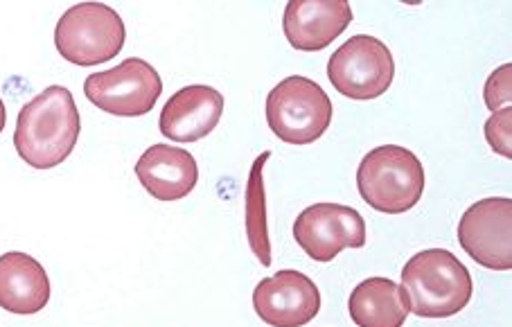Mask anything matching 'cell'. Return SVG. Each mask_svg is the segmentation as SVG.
<instances>
[{"instance_id":"4","label":"cell","mask_w":512,"mask_h":327,"mask_svg":"<svg viewBox=\"0 0 512 327\" xmlns=\"http://www.w3.org/2000/svg\"><path fill=\"white\" fill-rule=\"evenodd\" d=\"M125 21L104 3H77L64 12L55 28L59 55L75 66H97L125 48Z\"/></svg>"},{"instance_id":"19","label":"cell","mask_w":512,"mask_h":327,"mask_svg":"<svg viewBox=\"0 0 512 327\" xmlns=\"http://www.w3.org/2000/svg\"><path fill=\"white\" fill-rule=\"evenodd\" d=\"M7 125V111H5V104H3V97H0V134H3V129Z\"/></svg>"},{"instance_id":"9","label":"cell","mask_w":512,"mask_h":327,"mask_svg":"<svg viewBox=\"0 0 512 327\" xmlns=\"http://www.w3.org/2000/svg\"><path fill=\"white\" fill-rule=\"evenodd\" d=\"M294 240L312 260L332 262L341 251L366 244V222L359 210L341 203H314L294 222Z\"/></svg>"},{"instance_id":"7","label":"cell","mask_w":512,"mask_h":327,"mask_svg":"<svg viewBox=\"0 0 512 327\" xmlns=\"http://www.w3.org/2000/svg\"><path fill=\"white\" fill-rule=\"evenodd\" d=\"M163 79L145 59L129 57L120 66L86 77L84 95L97 109L120 118H138L154 109Z\"/></svg>"},{"instance_id":"17","label":"cell","mask_w":512,"mask_h":327,"mask_svg":"<svg viewBox=\"0 0 512 327\" xmlns=\"http://www.w3.org/2000/svg\"><path fill=\"white\" fill-rule=\"evenodd\" d=\"M510 127H512V106H503V109L494 111L488 118V122H485V140H488L494 152L506 158H512Z\"/></svg>"},{"instance_id":"8","label":"cell","mask_w":512,"mask_h":327,"mask_svg":"<svg viewBox=\"0 0 512 327\" xmlns=\"http://www.w3.org/2000/svg\"><path fill=\"white\" fill-rule=\"evenodd\" d=\"M458 244L492 271L512 269V199L490 197L472 203L458 222Z\"/></svg>"},{"instance_id":"2","label":"cell","mask_w":512,"mask_h":327,"mask_svg":"<svg viewBox=\"0 0 512 327\" xmlns=\"http://www.w3.org/2000/svg\"><path fill=\"white\" fill-rule=\"evenodd\" d=\"M402 289L420 318H449L470 305L472 273L447 249H427L404 264Z\"/></svg>"},{"instance_id":"10","label":"cell","mask_w":512,"mask_h":327,"mask_svg":"<svg viewBox=\"0 0 512 327\" xmlns=\"http://www.w3.org/2000/svg\"><path fill=\"white\" fill-rule=\"evenodd\" d=\"M253 309L271 327H303L321 312V291L305 273L282 269L258 282Z\"/></svg>"},{"instance_id":"18","label":"cell","mask_w":512,"mask_h":327,"mask_svg":"<svg viewBox=\"0 0 512 327\" xmlns=\"http://www.w3.org/2000/svg\"><path fill=\"white\" fill-rule=\"evenodd\" d=\"M512 64H503L499 66L494 73L488 77V82H485V104H488V109L494 113L503 109V106H510V97H512Z\"/></svg>"},{"instance_id":"3","label":"cell","mask_w":512,"mask_h":327,"mask_svg":"<svg viewBox=\"0 0 512 327\" xmlns=\"http://www.w3.org/2000/svg\"><path fill=\"white\" fill-rule=\"evenodd\" d=\"M357 188L370 208L400 215L418 206L425 192V167L411 149L400 145L375 147L361 158Z\"/></svg>"},{"instance_id":"14","label":"cell","mask_w":512,"mask_h":327,"mask_svg":"<svg viewBox=\"0 0 512 327\" xmlns=\"http://www.w3.org/2000/svg\"><path fill=\"white\" fill-rule=\"evenodd\" d=\"M50 300V278L39 260L21 251L0 255V307L10 314H39Z\"/></svg>"},{"instance_id":"5","label":"cell","mask_w":512,"mask_h":327,"mask_svg":"<svg viewBox=\"0 0 512 327\" xmlns=\"http://www.w3.org/2000/svg\"><path fill=\"white\" fill-rule=\"evenodd\" d=\"M267 122L287 145H310L328 131L332 102L310 77L291 75L267 95Z\"/></svg>"},{"instance_id":"12","label":"cell","mask_w":512,"mask_h":327,"mask_svg":"<svg viewBox=\"0 0 512 327\" xmlns=\"http://www.w3.org/2000/svg\"><path fill=\"white\" fill-rule=\"evenodd\" d=\"M224 113V95L213 86L192 84L176 91L161 111V134L174 143H197L217 129Z\"/></svg>"},{"instance_id":"6","label":"cell","mask_w":512,"mask_h":327,"mask_svg":"<svg viewBox=\"0 0 512 327\" xmlns=\"http://www.w3.org/2000/svg\"><path fill=\"white\" fill-rule=\"evenodd\" d=\"M328 77L337 93L350 100H375L391 88L395 59L382 39L355 34L328 61Z\"/></svg>"},{"instance_id":"16","label":"cell","mask_w":512,"mask_h":327,"mask_svg":"<svg viewBox=\"0 0 512 327\" xmlns=\"http://www.w3.org/2000/svg\"><path fill=\"white\" fill-rule=\"evenodd\" d=\"M271 158V152H264L255 158L249 172V181H246V194H244V226L246 237H249V246L255 258L260 260L262 267H271V237H269V219H267V192H264V179L262 170L264 163Z\"/></svg>"},{"instance_id":"1","label":"cell","mask_w":512,"mask_h":327,"mask_svg":"<svg viewBox=\"0 0 512 327\" xmlns=\"http://www.w3.org/2000/svg\"><path fill=\"white\" fill-rule=\"evenodd\" d=\"M79 109L66 86H48L23 106L14 131V147L34 170H52L77 145Z\"/></svg>"},{"instance_id":"13","label":"cell","mask_w":512,"mask_h":327,"mask_svg":"<svg viewBox=\"0 0 512 327\" xmlns=\"http://www.w3.org/2000/svg\"><path fill=\"white\" fill-rule=\"evenodd\" d=\"M136 176L158 201H179L197 188L199 165L183 147L152 145L138 158Z\"/></svg>"},{"instance_id":"11","label":"cell","mask_w":512,"mask_h":327,"mask_svg":"<svg viewBox=\"0 0 512 327\" xmlns=\"http://www.w3.org/2000/svg\"><path fill=\"white\" fill-rule=\"evenodd\" d=\"M350 23L352 7L346 0H291L282 16L285 37L300 52L325 50Z\"/></svg>"},{"instance_id":"15","label":"cell","mask_w":512,"mask_h":327,"mask_svg":"<svg viewBox=\"0 0 512 327\" xmlns=\"http://www.w3.org/2000/svg\"><path fill=\"white\" fill-rule=\"evenodd\" d=\"M348 312L357 327H402L411 305L395 280L375 276L352 289Z\"/></svg>"}]
</instances>
